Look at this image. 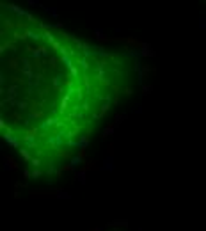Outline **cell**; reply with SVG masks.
Wrapping results in <instances>:
<instances>
[{
    "label": "cell",
    "instance_id": "6da1fadb",
    "mask_svg": "<svg viewBox=\"0 0 206 231\" xmlns=\"http://www.w3.org/2000/svg\"><path fill=\"white\" fill-rule=\"evenodd\" d=\"M130 62L39 20L0 9V130L30 176L59 174L117 105Z\"/></svg>",
    "mask_w": 206,
    "mask_h": 231
}]
</instances>
